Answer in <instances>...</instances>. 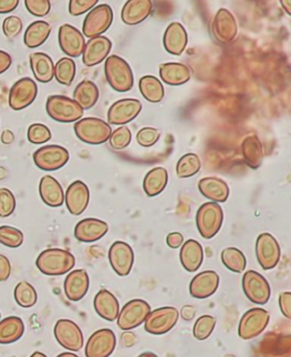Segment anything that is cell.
<instances>
[{"label":"cell","instance_id":"obj_32","mask_svg":"<svg viewBox=\"0 0 291 357\" xmlns=\"http://www.w3.org/2000/svg\"><path fill=\"white\" fill-rule=\"evenodd\" d=\"M159 71L162 81L171 86L183 85L191 77L190 69L181 63H165L160 65Z\"/></svg>","mask_w":291,"mask_h":357},{"label":"cell","instance_id":"obj_33","mask_svg":"<svg viewBox=\"0 0 291 357\" xmlns=\"http://www.w3.org/2000/svg\"><path fill=\"white\" fill-rule=\"evenodd\" d=\"M98 98H100V91H98L97 86L93 82L88 81V79L81 82L73 92V100L84 110H88V109L95 106Z\"/></svg>","mask_w":291,"mask_h":357},{"label":"cell","instance_id":"obj_44","mask_svg":"<svg viewBox=\"0 0 291 357\" xmlns=\"http://www.w3.org/2000/svg\"><path fill=\"white\" fill-rule=\"evenodd\" d=\"M23 233L10 226L0 227V243L8 248H19L23 243Z\"/></svg>","mask_w":291,"mask_h":357},{"label":"cell","instance_id":"obj_23","mask_svg":"<svg viewBox=\"0 0 291 357\" xmlns=\"http://www.w3.org/2000/svg\"><path fill=\"white\" fill-rule=\"evenodd\" d=\"M219 276L213 271H205L192 279L190 283V295L196 299H207L219 289Z\"/></svg>","mask_w":291,"mask_h":357},{"label":"cell","instance_id":"obj_46","mask_svg":"<svg viewBox=\"0 0 291 357\" xmlns=\"http://www.w3.org/2000/svg\"><path fill=\"white\" fill-rule=\"evenodd\" d=\"M27 138L31 144H43L49 142L52 133L46 126L41 125V123H33L27 131Z\"/></svg>","mask_w":291,"mask_h":357},{"label":"cell","instance_id":"obj_40","mask_svg":"<svg viewBox=\"0 0 291 357\" xmlns=\"http://www.w3.org/2000/svg\"><path fill=\"white\" fill-rule=\"evenodd\" d=\"M15 300L17 304L23 308H31L36 305L38 301L37 291L33 285L26 281H21L15 287Z\"/></svg>","mask_w":291,"mask_h":357},{"label":"cell","instance_id":"obj_16","mask_svg":"<svg viewBox=\"0 0 291 357\" xmlns=\"http://www.w3.org/2000/svg\"><path fill=\"white\" fill-rule=\"evenodd\" d=\"M116 347V337L111 329H100L88 340L86 357H109Z\"/></svg>","mask_w":291,"mask_h":357},{"label":"cell","instance_id":"obj_22","mask_svg":"<svg viewBox=\"0 0 291 357\" xmlns=\"http://www.w3.org/2000/svg\"><path fill=\"white\" fill-rule=\"evenodd\" d=\"M89 188L81 181H75L67 189L65 202L69 212L73 215H79L87 209L89 204Z\"/></svg>","mask_w":291,"mask_h":357},{"label":"cell","instance_id":"obj_2","mask_svg":"<svg viewBox=\"0 0 291 357\" xmlns=\"http://www.w3.org/2000/svg\"><path fill=\"white\" fill-rule=\"evenodd\" d=\"M104 75L113 89L118 92H127L133 88L134 75L127 61L120 56L107 58L104 63Z\"/></svg>","mask_w":291,"mask_h":357},{"label":"cell","instance_id":"obj_19","mask_svg":"<svg viewBox=\"0 0 291 357\" xmlns=\"http://www.w3.org/2000/svg\"><path fill=\"white\" fill-rule=\"evenodd\" d=\"M58 43L61 50L70 58L83 54L86 46L83 33L70 24H63L58 29Z\"/></svg>","mask_w":291,"mask_h":357},{"label":"cell","instance_id":"obj_7","mask_svg":"<svg viewBox=\"0 0 291 357\" xmlns=\"http://www.w3.org/2000/svg\"><path fill=\"white\" fill-rule=\"evenodd\" d=\"M113 16L112 8L109 4H100L92 8L84 20V35L90 39L102 36L112 24Z\"/></svg>","mask_w":291,"mask_h":357},{"label":"cell","instance_id":"obj_17","mask_svg":"<svg viewBox=\"0 0 291 357\" xmlns=\"http://www.w3.org/2000/svg\"><path fill=\"white\" fill-rule=\"evenodd\" d=\"M142 110V104L135 98H125L115 102L109 109V123L123 126L133 121Z\"/></svg>","mask_w":291,"mask_h":357},{"label":"cell","instance_id":"obj_37","mask_svg":"<svg viewBox=\"0 0 291 357\" xmlns=\"http://www.w3.org/2000/svg\"><path fill=\"white\" fill-rule=\"evenodd\" d=\"M52 26L46 21H35L27 27L24 33V43L29 48L41 46L49 37Z\"/></svg>","mask_w":291,"mask_h":357},{"label":"cell","instance_id":"obj_1","mask_svg":"<svg viewBox=\"0 0 291 357\" xmlns=\"http://www.w3.org/2000/svg\"><path fill=\"white\" fill-rule=\"evenodd\" d=\"M36 266L42 274L61 276L70 272L75 266V258L63 249H48L42 252L36 260Z\"/></svg>","mask_w":291,"mask_h":357},{"label":"cell","instance_id":"obj_48","mask_svg":"<svg viewBox=\"0 0 291 357\" xmlns=\"http://www.w3.org/2000/svg\"><path fill=\"white\" fill-rule=\"evenodd\" d=\"M160 131L155 128H143L137 133V142L143 148L155 146L160 138Z\"/></svg>","mask_w":291,"mask_h":357},{"label":"cell","instance_id":"obj_47","mask_svg":"<svg viewBox=\"0 0 291 357\" xmlns=\"http://www.w3.org/2000/svg\"><path fill=\"white\" fill-rule=\"evenodd\" d=\"M16 208V199L12 191L8 188H0V216L8 218L12 215Z\"/></svg>","mask_w":291,"mask_h":357},{"label":"cell","instance_id":"obj_25","mask_svg":"<svg viewBox=\"0 0 291 357\" xmlns=\"http://www.w3.org/2000/svg\"><path fill=\"white\" fill-rule=\"evenodd\" d=\"M188 35L185 27L180 22H173L168 25L163 37L165 50L173 56H180L186 50Z\"/></svg>","mask_w":291,"mask_h":357},{"label":"cell","instance_id":"obj_24","mask_svg":"<svg viewBox=\"0 0 291 357\" xmlns=\"http://www.w3.org/2000/svg\"><path fill=\"white\" fill-rule=\"evenodd\" d=\"M89 282V276L85 270L72 271L65 279V295L70 301H79L88 293Z\"/></svg>","mask_w":291,"mask_h":357},{"label":"cell","instance_id":"obj_57","mask_svg":"<svg viewBox=\"0 0 291 357\" xmlns=\"http://www.w3.org/2000/svg\"><path fill=\"white\" fill-rule=\"evenodd\" d=\"M136 343V337L134 333H125L121 335V344L125 347H132Z\"/></svg>","mask_w":291,"mask_h":357},{"label":"cell","instance_id":"obj_26","mask_svg":"<svg viewBox=\"0 0 291 357\" xmlns=\"http://www.w3.org/2000/svg\"><path fill=\"white\" fill-rule=\"evenodd\" d=\"M152 0H127L121 10V19L127 25H137L146 20L152 10Z\"/></svg>","mask_w":291,"mask_h":357},{"label":"cell","instance_id":"obj_12","mask_svg":"<svg viewBox=\"0 0 291 357\" xmlns=\"http://www.w3.org/2000/svg\"><path fill=\"white\" fill-rule=\"evenodd\" d=\"M37 96L38 87L35 81L29 77H23L10 88L8 104L13 110H23L35 102Z\"/></svg>","mask_w":291,"mask_h":357},{"label":"cell","instance_id":"obj_39","mask_svg":"<svg viewBox=\"0 0 291 357\" xmlns=\"http://www.w3.org/2000/svg\"><path fill=\"white\" fill-rule=\"evenodd\" d=\"M221 261L234 273H242L246 268V258L240 250L227 248L221 252Z\"/></svg>","mask_w":291,"mask_h":357},{"label":"cell","instance_id":"obj_14","mask_svg":"<svg viewBox=\"0 0 291 357\" xmlns=\"http://www.w3.org/2000/svg\"><path fill=\"white\" fill-rule=\"evenodd\" d=\"M56 342L70 351H79L84 346V335L81 328L70 320H58L54 326Z\"/></svg>","mask_w":291,"mask_h":357},{"label":"cell","instance_id":"obj_59","mask_svg":"<svg viewBox=\"0 0 291 357\" xmlns=\"http://www.w3.org/2000/svg\"><path fill=\"white\" fill-rule=\"evenodd\" d=\"M15 136L10 130H6L1 134V142L3 144H10L14 142Z\"/></svg>","mask_w":291,"mask_h":357},{"label":"cell","instance_id":"obj_35","mask_svg":"<svg viewBox=\"0 0 291 357\" xmlns=\"http://www.w3.org/2000/svg\"><path fill=\"white\" fill-rule=\"evenodd\" d=\"M242 154L246 165L252 169H259L263 162V146L257 136H249L242 142Z\"/></svg>","mask_w":291,"mask_h":357},{"label":"cell","instance_id":"obj_8","mask_svg":"<svg viewBox=\"0 0 291 357\" xmlns=\"http://www.w3.org/2000/svg\"><path fill=\"white\" fill-rule=\"evenodd\" d=\"M150 314V304L143 300L134 299L127 302L119 312L117 325L121 331H131L146 322Z\"/></svg>","mask_w":291,"mask_h":357},{"label":"cell","instance_id":"obj_51","mask_svg":"<svg viewBox=\"0 0 291 357\" xmlns=\"http://www.w3.org/2000/svg\"><path fill=\"white\" fill-rule=\"evenodd\" d=\"M98 0H70L69 2V13L72 16H81L88 10L95 8Z\"/></svg>","mask_w":291,"mask_h":357},{"label":"cell","instance_id":"obj_28","mask_svg":"<svg viewBox=\"0 0 291 357\" xmlns=\"http://www.w3.org/2000/svg\"><path fill=\"white\" fill-rule=\"evenodd\" d=\"M40 197L46 205L60 207L65 201L64 191L60 183L52 176H44L40 181Z\"/></svg>","mask_w":291,"mask_h":357},{"label":"cell","instance_id":"obj_10","mask_svg":"<svg viewBox=\"0 0 291 357\" xmlns=\"http://www.w3.org/2000/svg\"><path fill=\"white\" fill-rule=\"evenodd\" d=\"M242 287L246 297L253 303L265 305L271 298V287L269 282L262 275L255 271H248L244 275Z\"/></svg>","mask_w":291,"mask_h":357},{"label":"cell","instance_id":"obj_18","mask_svg":"<svg viewBox=\"0 0 291 357\" xmlns=\"http://www.w3.org/2000/svg\"><path fill=\"white\" fill-rule=\"evenodd\" d=\"M109 260L117 275L121 277L127 276L133 268V249L127 243L116 241L109 250Z\"/></svg>","mask_w":291,"mask_h":357},{"label":"cell","instance_id":"obj_62","mask_svg":"<svg viewBox=\"0 0 291 357\" xmlns=\"http://www.w3.org/2000/svg\"><path fill=\"white\" fill-rule=\"evenodd\" d=\"M139 357H158L156 356V354H152V352H144V354H142L141 356H139Z\"/></svg>","mask_w":291,"mask_h":357},{"label":"cell","instance_id":"obj_9","mask_svg":"<svg viewBox=\"0 0 291 357\" xmlns=\"http://www.w3.org/2000/svg\"><path fill=\"white\" fill-rule=\"evenodd\" d=\"M180 312L177 308L161 307L150 312L144 324L146 333L154 335H162L169 333L177 324Z\"/></svg>","mask_w":291,"mask_h":357},{"label":"cell","instance_id":"obj_49","mask_svg":"<svg viewBox=\"0 0 291 357\" xmlns=\"http://www.w3.org/2000/svg\"><path fill=\"white\" fill-rule=\"evenodd\" d=\"M2 29L8 39H15L22 31V21L17 16L8 17L4 19Z\"/></svg>","mask_w":291,"mask_h":357},{"label":"cell","instance_id":"obj_13","mask_svg":"<svg viewBox=\"0 0 291 357\" xmlns=\"http://www.w3.org/2000/svg\"><path fill=\"white\" fill-rule=\"evenodd\" d=\"M256 255L263 270L275 268L281 258V249L277 239L269 233L259 235L256 243Z\"/></svg>","mask_w":291,"mask_h":357},{"label":"cell","instance_id":"obj_55","mask_svg":"<svg viewBox=\"0 0 291 357\" xmlns=\"http://www.w3.org/2000/svg\"><path fill=\"white\" fill-rule=\"evenodd\" d=\"M19 0H0V14H8L16 10Z\"/></svg>","mask_w":291,"mask_h":357},{"label":"cell","instance_id":"obj_31","mask_svg":"<svg viewBox=\"0 0 291 357\" xmlns=\"http://www.w3.org/2000/svg\"><path fill=\"white\" fill-rule=\"evenodd\" d=\"M31 70L40 83H49L54 77V65L52 58L44 52H35L29 56Z\"/></svg>","mask_w":291,"mask_h":357},{"label":"cell","instance_id":"obj_61","mask_svg":"<svg viewBox=\"0 0 291 357\" xmlns=\"http://www.w3.org/2000/svg\"><path fill=\"white\" fill-rule=\"evenodd\" d=\"M56 357H79L75 356V354H71V352H65V354H60Z\"/></svg>","mask_w":291,"mask_h":357},{"label":"cell","instance_id":"obj_6","mask_svg":"<svg viewBox=\"0 0 291 357\" xmlns=\"http://www.w3.org/2000/svg\"><path fill=\"white\" fill-rule=\"evenodd\" d=\"M33 158L38 169L44 172H54L66 165L69 161V153L63 146L50 144L36 151Z\"/></svg>","mask_w":291,"mask_h":357},{"label":"cell","instance_id":"obj_53","mask_svg":"<svg viewBox=\"0 0 291 357\" xmlns=\"http://www.w3.org/2000/svg\"><path fill=\"white\" fill-rule=\"evenodd\" d=\"M10 273H12V266H10V260L0 254V282L8 280Z\"/></svg>","mask_w":291,"mask_h":357},{"label":"cell","instance_id":"obj_42","mask_svg":"<svg viewBox=\"0 0 291 357\" xmlns=\"http://www.w3.org/2000/svg\"><path fill=\"white\" fill-rule=\"evenodd\" d=\"M200 167H202V163H200L198 155L192 154V153L186 154L178 162V177L181 178L194 177L200 172Z\"/></svg>","mask_w":291,"mask_h":357},{"label":"cell","instance_id":"obj_54","mask_svg":"<svg viewBox=\"0 0 291 357\" xmlns=\"http://www.w3.org/2000/svg\"><path fill=\"white\" fill-rule=\"evenodd\" d=\"M166 243L168 247L173 248V249H178V248L183 245V235L179 232L169 233V234L167 235Z\"/></svg>","mask_w":291,"mask_h":357},{"label":"cell","instance_id":"obj_50","mask_svg":"<svg viewBox=\"0 0 291 357\" xmlns=\"http://www.w3.org/2000/svg\"><path fill=\"white\" fill-rule=\"evenodd\" d=\"M27 10L33 16L44 17L49 13V0H24Z\"/></svg>","mask_w":291,"mask_h":357},{"label":"cell","instance_id":"obj_21","mask_svg":"<svg viewBox=\"0 0 291 357\" xmlns=\"http://www.w3.org/2000/svg\"><path fill=\"white\" fill-rule=\"evenodd\" d=\"M109 226L104 220L97 218H85L79 220L74 229V236L83 243L100 241L108 233Z\"/></svg>","mask_w":291,"mask_h":357},{"label":"cell","instance_id":"obj_64","mask_svg":"<svg viewBox=\"0 0 291 357\" xmlns=\"http://www.w3.org/2000/svg\"><path fill=\"white\" fill-rule=\"evenodd\" d=\"M0 317H1V316H0Z\"/></svg>","mask_w":291,"mask_h":357},{"label":"cell","instance_id":"obj_60","mask_svg":"<svg viewBox=\"0 0 291 357\" xmlns=\"http://www.w3.org/2000/svg\"><path fill=\"white\" fill-rule=\"evenodd\" d=\"M280 2H281V6L284 10L291 16V0H280Z\"/></svg>","mask_w":291,"mask_h":357},{"label":"cell","instance_id":"obj_15","mask_svg":"<svg viewBox=\"0 0 291 357\" xmlns=\"http://www.w3.org/2000/svg\"><path fill=\"white\" fill-rule=\"evenodd\" d=\"M212 33L221 44H230L238 35V25L235 17L230 10L221 8L212 21Z\"/></svg>","mask_w":291,"mask_h":357},{"label":"cell","instance_id":"obj_5","mask_svg":"<svg viewBox=\"0 0 291 357\" xmlns=\"http://www.w3.org/2000/svg\"><path fill=\"white\" fill-rule=\"evenodd\" d=\"M223 222V212L215 202H208L200 206L196 213V226L204 238L214 237L221 230Z\"/></svg>","mask_w":291,"mask_h":357},{"label":"cell","instance_id":"obj_34","mask_svg":"<svg viewBox=\"0 0 291 357\" xmlns=\"http://www.w3.org/2000/svg\"><path fill=\"white\" fill-rule=\"evenodd\" d=\"M24 333V323L18 317H8L0 322V344H13Z\"/></svg>","mask_w":291,"mask_h":357},{"label":"cell","instance_id":"obj_38","mask_svg":"<svg viewBox=\"0 0 291 357\" xmlns=\"http://www.w3.org/2000/svg\"><path fill=\"white\" fill-rule=\"evenodd\" d=\"M139 89L142 96L152 104L160 102L164 98V87L160 79L152 75H146L140 79Z\"/></svg>","mask_w":291,"mask_h":357},{"label":"cell","instance_id":"obj_56","mask_svg":"<svg viewBox=\"0 0 291 357\" xmlns=\"http://www.w3.org/2000/svg\"><path fill=\"white\" fill-rule=\"evenodd\" d=\"M12 65V58L8 52L0 50V75L6 73Z\"/></svg>","mask_w":291,"mask_h":357},{"label":"cell","instance_id":"obj_3","mask_svg":"<svg viewBox=\"0 0 291 357\" xmlns=\"http://www.w3.org/2000/svg\"><path fill=\"white\" fill-rule=\"evenodd\" d=\"M74 132L79 139L85 144L100 146L110 139L112 129L102 119L87 117L75 123Z\"/></svg>","mask_w":291,"mask_h":357},{"label":"cell","instance_id":"obj_36","mask_svg":"<svg viewBox=\"0 0 291 357\" xmlns=\"http://www.w3.org/2000/svg\"><path fill=\"white\" fill-rule=\"evenodd\" d=\"M168 182V173L163 167H156L146 174L143 181V188L146 195L152 197L160 195Z\"/></svg>","mask_w":291,"mask_h":357},{"label":"cell","instance_id":"obj_52","mask_svg":"<svg viewBox=\"0 0 291 357\" xmlns=\"http://www.w3.org/2000/svg\"><path fill=\"white\" fill-rule=\"evenodd\" d=\"M279 305L281 308L282 314L286 317V318L291 320V293L286 291V293H282L279 298Z\"/></svg>","mask_w":291,"mask_h":357},{"label":"cell","instance_id":"obj_29","mask_svg":"<svg viewBox=\"0 0 291 357\" xmlns=\"http://www.w3.org/2000/svg\"><path fill=\"white\" fill-rule=\"evenodd\" d=\"M182 266L188 272L194 273L200 268L204 261V250L198 241L189 239L182 245L180 252Z\"/></svg>","mask_w":291,"mask_h":357},{"label":"cell","instance_id":"obj_41","mask_svg":"<svg viewBox=\"0 0 291 357\" xmlns=\"http://www.w3.org/2000/svg\"><path fill=\"white\" fill-rule=\"evenodd\" d=\"M75 63L72 59L63 58L54 66V77L58 83L70 86L75 77Z\"/></svg>","mask_w":291,"mask_h":357},{"label":"cell","instance_id":"obj_11","mask_svg":"<svg viewBox=\"0 0 291 357\" xmlns=\"http://www.w3.org/2000/svg\"><path fill=\"white\" fill-rule=\"evenodd\" d=\"M269 322V314L263 308L249 310L240 320L238 335L242 339L252 340L265 331Z\"/></svg>","mask_w":291,"mask_h":357},{"label":"cell","instance_id":"obj_63","mask_svg":"<svg viewBox=\"0 0 291 357\" xmlns=\"http://www.w3.org/2000/svg\"><path fill=\"white\" fill-rule=\"evenodd\" d=\"M31 357H47L45 354H41V352H35Z\"/></svg>","mask_w":291,"mask_h":357},{"label":"cell","instance_id":"obj_58","mask_svg":"<svg viewBox=\"0 0 291 357\" xmlns=\"http://www.w3.org/2000/svg\"><path fill=\"white\" fill-rule=\"evenodd\" d=\"M182 318L185 321H190L196 316V310L192 306H184L181 312Z\"/></svg>","mask_w":291,"mask_h":357},{"label":"cell","instance_id":"obj_45","mask_svg":"<svg viewBox=\"0 0 291 357\" xmlns=\"http://www.w3.org/2000/svg\"><path fill=\"white\" fill-rule=\"evenodd\" d=\"M109 142H110V146H112L114 150H123V149L127 148L129 144H131V131H129V128L125 127V126H121L118 129L112 132Z\"/></svg>","mask_w":291,"mask_h":357},{"label":"cell","instance_id":"obj_27","mask_svg":"<svg viewBox=\"0 0 291 357\" xmlns=\"http://www.w3.org/2000/svg\"><path fill=\"white\" fill-rule=\"evenodd\" d=\"M119 303L114 295L107 289L98 291L94 298V310L100 318L113 322L118 318Z\"/></svg>","mask_w":291,"mask_h":357},{"label":"cell","instance_id":"obj_43","mask_svg":"<svg viewBox=\"0 0 291 357\" xmlns=\"http://www.w3.org/2000/svg\"><path fill=\"white\" fill-rule=\"evenodd\" d=\"M217 325V319L212 316H203L196 320L194 327V335L198 341H205L212 335Z\"/></svg>","mask_w":291,"mask_h":357},{"label":"cell","instance_id":"obj_30","mask_svg":"<svg viewBox=\"0 0 291 357\" xmlns=\"http://www.w3.org/2000/svg\"><path fill=\"white\" fill-rule=\"evenodd\" d=\"M203 195L215 203H225L230 195V188L225 181L219 178H205L198 183Z\"/></svg>","mask_w":291,"mask_h":357},{"label":"cell","instance_id":"obj_20","mask_svg":"<svg viewBox=\"0 0 291 357\" xmlns=\"http://www.w3.org/2000/svg\"><path fill=\"white\" fill-rule=\"evenodd\" d=\"M112 42L104 36L92 38L86 43L83 52V62L86 66L92 67L104 62L110 54Z\"/></svg>","mask_w":291,"mask_h":357},{"label":"cell","instance_id":"obj_4","mask_svg":"<svg viewBox=\"0 0 291 357\" xmlns=\"http://www.w3.org/2000/svg\"><path fill=\"white\" fill-rule=\"evenodd\" d=\"M47 114L58 123H74L81 119L84 109L74 100L63 96H52L46 102Z\"/></svg>","mask_w":291,"mask_h":357}]
</instances>
